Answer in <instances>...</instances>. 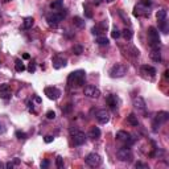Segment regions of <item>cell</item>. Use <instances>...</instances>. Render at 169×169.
Returning <instances> with one entry per match:
<instances>
[{"mask_svg":"<svg viewBox=\"0 0 169 169\" xmlns=\"http://www.w3.org/2000/svg\"><path fill=\"white\" fill-rule=\"evenodd\" d=\"M45 95L49 98V99H52V100H56L60 98L61 95V91L57 89V87H46L45 89Z\"/></svg>","mask_w":169,"mask_h":169,"instance_id":"10","label":"cell"},{"mask_svg":"<svg viewBox=\"0 0 169 169\" xmlns=\"http://www.w3.org/2000/svg\"><path fill=\"white\" fill-rule=\"evenodd\" d=\"M122 36V33L119 31H118V29H114V31L111 32V37L112 38H115V40H116V38H119Z\"/></svg>","mask_w":169,"mask_h":169,"instance_id":"32","label":"cell"},{"mask_svg":"<svg viewBox=\"0 0 169 169\" xmlns=\"http://www.w3.org/2000/svg\"><path fill=\"white\" fill-rule=\"evenodd\" d=\"M50 8H52L53 11L61 9L62 8V0H54V1H52V3H50Z\"/></svg>","mask_w":169,"mask_h":169,"instance_id":"26","label":"cell"},{"mask_svg":"<svg viewBox=\"0 0 169 169\" xmlns=\"http://www.w3.org/2000/svg\"><path fill=\"white\" fill-rule=\"evenodd\" d=\"M6 1H11V0H6Z\"/></svg>","mask_w":169,"mask_h":169,"instance_id":"48","label":"cell"},{"mask_svg":"<svg viewBox=\"0 0 169 169\" xmlns=\"http://www.w3.org/2000/svg\"><path fill=\"white\" fill-rule=\"evenodd\" d=\"M56 165H57V168H63V159L61 156L56 159Z\"/></svg>","mask_w":169,"mask_h":169,"instance_id":"31","label":"cell"},{"mask_svg":"<svg viewBox=\"0 0 169 169\" xmlns=\"http://www.w3.org/2000/svg\"><path fill=\"white\" fill-rule=\"evenodd\" d=\"M85 161H86V164H87L89 166L97 168V166H99L100 164H102V157H100V156L98 155V153H90V155L86 156Z\"/></svg>","mask_w":169,"mask_h":169,"instance_id":"6","label":"cell"},{"mask_svg":"<svg viewBox=\"0 0 169 169\" xmlns=\"http://www.w3.org/2000/svg\"><path fill=\"white\" fill-rule=\"evenodd\" d=\"M35 24V19L33 17H25L23 21V29H31Z\"/></svg>","mask_w":169,"mask_h":169,"instance_id":"19","label":"cell"},{"mask_svg":"<svg viewBox=\"0 0 169 169\" xmlns=\"http://www.w3.org/2000/svg\"><path fill=\"white\" fill-rule=\"evenodd\" d=\"M33 99H35L36 102H37V103H41V98L37 97V95H35V97H33Z\"/></svg>","mask_w":169,"mask_h":169,"instance_id":"42","label":"cell"},{"mask_svg":"<svg viewBox=\"0 0 169 169\" xmlns=\"http://www.w3.org/2000/svg\"><path fill=\"white\" fill-rule=\"evenodd\" d=\"M132 104H134V107L138 111L144 112L147 110V103H145V100H144V98L141 97H135L134 100H132Z\"/></svg>","mask_w":169,"mask_h":169,"instance_id":"9","label":"cell"},{"mask_svg":"<svg viewBox=\"0 0 169 169\" xmlns=\"http://www.w3.org/2000/svg\"><path fill=\"white\" fill-rule=\"evenodd\" d=\"M164 77H165V78L169 77V70H165V73H164Z\"/></svg>","mask_w":169,"mask_h":169,"instance_id":"45","label":"cell"},{"mask_svg":"<svg viewBox=\"0 0 169 169\" xmlns=\"http://www.w3.org/2000/svg\"><path fill=\"white\" fill-rule=\"evenodd\" d=\"M70 110H72V104H67V107H66V108L63 110V112H69Z\"/></svg>","mask_w":169,"mask_h":169,"instance_id":"43","label":"cell"},{"mask_svg":"<svg viewBox=\"0 0 169 169\" xmlns=\"http://www.w3.org/2000/svg\"><path fill=\"white\" fill-rule=\"evenodd\" d=\"M73 141H74L75 145H82V144H85V141H86V135H85V132L75 131L74 135H73Z\"/></svg>","mask_w":169,"mask_h":169,"instance_id":"11","label":"cell"},{"mask_svg":"<svg viewBox=\"0 0 169 169\" xmlns=\"http://www.w3.org/2000/svg\"><path fill=\"white\" fill-rule=\"evenodd\" d=\"M60 11H61L60 13H52V15H49L48 17H46V21H48L49 26H52V28H56V26H57L58 24H60V21L66 16V11H65V9L62 11V8H61Z\"/></svg>","mask_w":169,"mask_h":169,"instance_id":"4","label":"cell"},{"mask_svg":"<svg viewBox=\"0 0 169 169\" xmlns=\"http://www.w3.org/2000/svg\"><path fill=\"white\" fill-rule=\"evenodd\" d=\"M83 92H85V95H86L87 98H94V99L100 95V90L98 89V87L92 86V85H89V86L85 87Z\"/></svg>","mask_w":169,"mask_h":169,"instance_id":"8","label":"cell"},{"mask_svg":"<svg viewBox=\"0 0 169 169\" xmlns=\"http://www.w3.org/2000/svg\"><path fill=\"white\" fill-rule=\"evenodd\" d=\"M122 36H123L126 40H131L132 36H134V32H132L129 28H126V29H123V32H122Z\"/></svg>","mask_w":169,"mask_h":169,"instance_id":"25","label":"cell"},{"mask_svg":"<svg viewBox=\"0 0 169 169\" xmlns=\"http://www.w3.org/2000/svg\"><path fill=\"white\" fill-rule=\"evenodd\" d=\"M106 102H107V104L110 106V108L111 110H116L118 108V104H119V99H118V97L116 95H114V94H111V95H108V97L106 98Z\"/></svg>","mask_w":169,"mask_h":169,"instance_id":"15","label":"cell"},{"mask_svg":"<svg viewBox=\"0 0 169 169\" xmlns=\"http://www.w3.org/2000/svg\"><path fill=\"white\" fill-rule=\"evenodd\" d=\"M0 132H3V128H1V124H0Z\"/></svg>","mask_w":169,"mask_h":169,"instance_id":"47","label":"cell"},{"mask_svg":"<svg viewBox=\"0 0 169 169\" xmlns=\"http://www.w3.org/2000/svg\"><path fill=\"white\" fill-rule=\"evenodd\" d=\"M90 138H92V139H99L100 138V129L98 128V127H92L91 129H90Z\"/></svg>","mask_w":169,"mask_h":169,"instance_id":"21","label":"cell"},{"mask_svg":"<svg viewBox=\"0 0 169 169\" xmlns=\"http://www.w3.org/2000/svg\"><path fill=\"white\" fill-rule=\"evenodd\" d=\"M160 29L163 31V33H168V25H166V19L160 21Z\"/></svg>","mask_w":169,"mask_h":169,"instance_id":"29","label":"cell"},{"mask_svg":"<svg viewBox=\"0 0 169 169\" xmlns=\"http://www.w3.org/2000/svg\"><path fill=\"white\" fill-rule=\"evenodd\" d=\"M66 63H67V61H66V58L63 57H60V56H56L54 58H53V67L54 69H61V67H65Z\"/></svg>","mask_w":169,"mask_h":169,"instance_id":"13","label":"cell"},{"mask_svg":"<svg viewBox=\"0 0 169 169\" xmlns=\"http://www.w3.org/2000/svg\"><path fill=\"white\" fill-rule=\"evenodd\" d=\"M126 73H127V66L122 65V63L114 65L111 67V70H110V75H111L112 78H120V77H123V75H126Z\"/></svg>","mask_w":169,"mask_h":169,"instance_id":"5","label":"cell"},{"mask_svg":"<svg viewBox=\"0 0 169 169\" xmlns=\"http://www.w3.org/2000/svg\"><path fill=\"white\" fill-rule=\"evenodd\" d=\"M46 118H48L49 120H53V119L56 118V112L52 111V110H50V111H48V112H46Z\"/></svg>","mask_w":169,"mask_h":169,"instance_id":"33","label":"cell"},{"mask_svg":"<svg viewBox=\"0 0 169 169\" xmlns=\"http://www.w3.org/2000/svg\"><path fill=\"white\" fill-rule=\"evenodd\" d=\"M148 38H149V46L152 49H160V36L159 31L155 26H149L148 28Z\"/></svg>","mask_w":169,"mask_h":169,"instance_id":"3","label":"cell"},{"mask_svg":"<svg viewBox=\"0 0 169 169\" xmlns=\"http://www.w3.org/2000/svg\"><path fill=\"white\" fill-rule=\"evenodd\" d=\"M48 166H49V161L48 160H44L42 163H41V168L45 169V168H48Z\"/></svg>","mask_w":169,"mask_h":169,"instance_id":"39","label":"cell"},{"mask_svg":"<svg viewBox=\"0 0 169 169\" xmlns=\"http://www.w3.org/2000/svg\"><path fill=\"white\" fill-rule=\"evenodd\" d=\"M169 119V112L166 111H160L156 114L155 119H153V122H152V131L153 132H157L159 129H160V126L164 123H166Z\"/></svg>","mask_w":169,"mask_h":169,"instance_id":"2","label":"cell"},{"mask_svg":"<svg viewBox=\"0 0 169 169\" xmlns=\"http://www.w3.org/2000/svg\"><path fill=\"white\" fill-rule=\"evenodd\" d=\"M0 98L1 99H9L11 98V90H9V86L7 83L0 85Z\"/></svg>","mask_w":169,"mask_h":169,"instance_id":"16","label":"cell"},{"mask_svg":"<svg viewBox=\"0 0 169 169\" xmlns=\"http://www.w3.org/2000/svg\"><path fill=\"white\" fill-rule=\"evenodd\" d=\"M44 140H45V143H52L53 141V136H50V135H48V136H45V139H44Z\"/></svg>","mask_w":169,"mask_h":169,"instance_id":"37","label":"cell"},{"mask_svg":"<svg viewBox=\"0 0 169 169\" xmlns=\"http://www.w3.org/2000/svg\"><path fill=\"white\" fill-rule=\"evenodd\" d=\"M135 166H136V168H140V169H148V165L141 163V161H138V163L135 164Z\"/></svg>","mask_w":169,"mask_h":169,"instance_id":"34","label":"cell"},{"mask_svg":"<svg viewBox=\"0 0 169 169\" xmlns=\"http://www.w3.org/2000/svg\"><path fill=\"white\" fill-rule=\"evenodd\" d=\"M13 166H15V163H11V161L6 164V168H8V169H12V168H13Z\"/></svg>","mask_w":169,"mask_h":169,"instance_id":"41","label":"cell"},{"mask_svg":"<svg viewBox=\"0 0 169 169\" xmlns=\"http://www.w3.org/2000/svg\"><path fill=\"white\" fill-rule=\"evenodd\" d=\"M116 139L119 141H123V143H132L131 135L126 131H118L116 132Z\"/></svg>","mask_w":169,"mask_h":169,"instance_id":"14","label":"cell"},{"mask_svg":"<svg viewBox=\"0 0 169 169\" xmlns=\"http://www.w3.org/2000/svg\"><path fill=\"white\" fill-rule=\"evenodd\" d=\"M85 79H86V73L83 70H77V72H73L69 74L67 77V83L70 86H82L85 83Z\"/></svg>","mask_w":169,"mask_h":169,"instance_id":"1","label":"cell"},{"mask_svg":"<svg viewBox=\"0 0 169 169\" xmlns=\"http://www.w3.org/2000/svg\"><path fill=\"white\" fill-rule=\"evenodd\" d=\"M103 1H106V3H111L112 0H103Z\"/></svg>","mask_w":169,"mask_h":169,"instance_id":"46","label":"cell"},{"mask_svg":"<svg viewBox=\"0 0 169 169\" xmlns=\"http://www.w3.org/2000/svg\"><path fill=\"white\" fill-rule=\"evenodd\" d=\"M28 70H29L31 73L35 72V70H36V65H35V63H31V65H29V67H28Z\"/></svg>","mask_w":169,"mask_h":169,"instance_id":"40","label":"cell"},{"mask_svg":"<svg viewBox=\"0 0 169 169\" xmlns=\"http://www.w3.org/2000/svg\"><path fill=\"white\" fill-rule=\"evenodd\" d=\"M127 122H128L131 126H134V127H136V126H139V120H138V116L135 114H129L128 115V118H127Z\"/></svg>","mask_w":169,"mask_h":169,"instance_id":"20","label":"cell"},{"mask_svg":"<svg viewBox=\"0 0 169 169\" xmlns=\"http://www.w3.org/2000/svg\"><path fill=\"white\" fill-rule=\"evenodd\" d=\"M141 72H143V74L149 75V77H155L156 75V69L153 67V66H149V65L141 66Z\"/></svg>","mask_w":169,"mask_h":169,"instance_id":"17","label":"cell"},{"mask_svg":"<svg viewBox=\"0 0 169 169\" xmlns=\"http://www.w3.org/2000/svg\"><path fill=\"white\" fill-rule=\"evenodd\" d=\"M156 17H157L159 21L165 20V19H166V11H165V9H160V11L156 13Z\"/></svg>","mask_w":169,"mask_h":169,"instance_id":"27","label":"cell"},{"mask_svg":"<svg viewBox=\"0 0 169 169\" xmlns=\"http://www.w3.org/2000/svg\"><path fill=\"white\" fill-rule=\"evenodd\" d=\"M16 138H17L19 140H25L28 136H26V134L23 131H16Z\"/></svg>","mask_w":169,"mask_h":169,"instance_id":"30","label":"cell"},{"mask_svg":"<svg viewBox=\"0 0 169 169\" xmlns=\"http://www.w3.org/2000/svg\"><path fill=\"white\" fill-rule=\"evenodd\" d=\"M151 58H152V61H155V62H161V53H160V49H152V52H151Z\"/></svg>","mask_w":169,"mask_h":169,"instance_id":"18","label":"cell"},{"mask_svg":"<svg viewBox=\"0 0 169 169\" xmlns=\"http://www.w3.org/2000/svg\"><path fill=\"white\" fill-rule=\"evenodd\" d=\"M73 53H74L75 56H79L83 53V48L82 45H74V48H73Z\"/></svg>","mask_w":169,"mask_h":169,"instance_id":"28","label":"cell"},{"mask_svg":"<svg viewBox=\"0 0 169 169\" xmlns=\"http://www.w3.org/2000/svg\"><path fill=\"white\" fill-rule=\"evenodd\" d=\"M151 0H143V1H141V6H144V7H149L151 6Z\"/></svg>","mask_w":169,"mask_h":169,"instance_id":"38","label":"cell"},{"mask_svg":"<svg viewBox=\"0 0 169 169\" xmlns=\"http://www.w3.org/2000/svg\"><path fill=\"white\" fill-rule=\"evenodd\" d=\"M73 24H74L77 28H85V21L81 17H78V16H75V17L73 19Z\"/></svg>","mask_w":169,"mask_h":169,"instance_id":"24","label":"cell"},{"mask_svg":"<svg viewBox=\"0 0 169 169\" xmlns=\"http://www.w3.org/2000/svg\"><path fill=\"white\" fill-rule=\"evenodd\" d=\"M91 32H92V35L99 36L100 35V28H99V26H94V28L91 29Z\"/></svg>","mask_w":169,"mask_h":169,"instance_id":"35","label":"cell"},{"mask_svg":"<svg viewBox=\"0 0 169 169\" xmlns=\"http://www.w3.org/2000/svg\"><path fill=\"white\" fill-rule=\"evenodd\" d=\"M116 156L120 161H131L132 160V153H131V151H129V148H127V147H123V148L118 149Z\"/></svg>","mask_w":169,"mask_h":169,"instance_id":"7","label":"cell"},{"mask_svg":"<svg viewBox=\"0 0 169 169\" xmlns=\"http://www.w3.org/2000/svg\"><path fill=\"white\" fill-rule=\"evenodd\" d=\"M23 58H24V60H29V54H28V53H24Z\"/></svg>","mask_w":169,"mask_h":169,"instance_id":"44","label":"cell"},{"mask_svg":"<svg viewBox=\"0 0 169 169\" xmlns=\"http://www.w3.org/2000/svg\"><path fill=\"white\" fill-rule=\"evenodd\" d=\"M15 70L17 73H21L25 70V65L23 63V61L21 60H16V62H15Z\"/></svg>","mask_w":169,"mask_h":169,"instance_id":"22","label":"cell"},{"mask_svg":"<svg viewBox=\"0 0 169 169\" xmlns=\"http://www.w3.org/2000/svg\"><path fill=\"white\" fill-rule=\"evenodd\" d=\"M85 13H86V17H89V19L92 17V13L90 12V9H89V7H87V6H85Z\"/></svg>","mask_w":169,"mask_h":169,"instance_id":"36","label":"cell"},{"mask_svg":"<svg viewBox=\"0 0 169 169\" xmlns=\"http://www.w3.org/2000/svg\"><path fill=\"white\" fill-rule=\"evenodd\" d=\"M97 44L98 45H108V38L106 37V36H97Z\"/></svg>","mask_w":169,"mask_h":169,"instance_id":"23","label":"cell"},{"mask_svg":"<svg viewBox=\"0 0 169 169\" xmlns=\"http://www.w3.org/2000/svg\"><path fill=\"white\" fill-rule=\"evenodd\" d=\"M97 120L100 124H106L110 120L108 111H106V110H99V111H97Z\"/></svg>","mask_w":169,"mask_h":169,"instance_id":"12","label":"cell"}]
</instances>
